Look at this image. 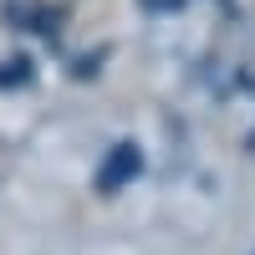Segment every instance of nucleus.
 <instances>
[{
    "label": "nucleus",
    "mask_w": 255,
    "mask_h": 255,
    "mask_svg": "<svg viewBox=\"0 0 255 255\" xmlns=\"http://www.w3.org/2000/svg\"><path fill=\"white\" fill-rule=\"evenodd\" d=\"M138 174H143V153H138V143H113L108 158L97 163V189H102V194H118V189H128Z\"/></svg>",
    "instance_id": "1"
},
{
    "label": "nucleus",
    "mask_w": 255,
    "mask_h": 255,
    "mask_svg": "<svg viewBox=\"0 0 255 255\" xmlns=\"http://www.w3.org/2000/svg\"><path fill=\"white\" fill-rule=\"evenodd\" d=\"M31 82V61L15 56V61H0V87H26Z\"/></svg>",
    "instance_id": "2"
}]
</instances>
